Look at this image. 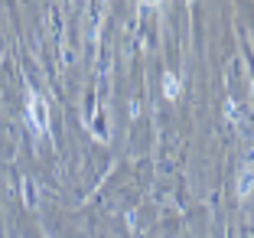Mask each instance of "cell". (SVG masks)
Instances as JSON below:
<instances>
[{
	"instance_id": "7a4b0ae2",
	"label": "cell",
	"mask_w": 254,
	"mask_h": 238,
	"mask_svg": "<svg viewBox=\"0 0 254 238\" xmlns=\"http://www.w3.org/2000/svg\"><path fill=\"white\" fill-rule=\"evenodd\" d=\"M251 189H254V166H245L238 176V199H248Z\"/></svg>"
},
{
	"instance_id": "6da1fadb",
	"label": "cell",
	"mask_w": 254,
	"mask_h": 238,
	"mask_svg": "<svg viewBox=\"0 0 254 238\" xmlns=\"http://www.w3.org/2000/svg\"><path fill=\"white\" fill-rule=\"evenodd\" d=\"M30 121L36 131H46V104L39 95H30Z\"/></svg>"
},
{
	"instance_id": "3957f363",
	"label": "cell",
	"mask_w": 254,
	"mask_h": 238,
	"mask_svg": "<svg viewBox=\"0 0 254 238\" xmlns=\"http://www.w3.org/2000/svg\"><path fill=\"white\" fill-rule=\"evenodd\" d=\"M163 91H166V98H176V95H180V82H176V75H173V72L163 75Z\"/></svg>"
}]
</instances>
